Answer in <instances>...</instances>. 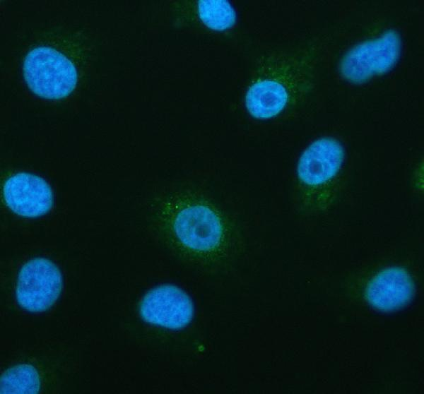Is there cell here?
Returning <instances> with one entry per match:
<instances>
[{"label":"cell","mask_w":424,"mask_h":394,"mask_svg":"<svg viewBox=\"0 0 424 394\" xmlns=\"http://www.w3.org/2000/svg\"><path fill=\"white\" fill-rule=\"evenodd\" d=\"M314 59L302 53L274 54L264 60L248 88L245 105L259 120L276 117L308 88Z\"/></svg>","instance_id":"1"},{"label":"cell","mask_w":424,"mask_h":394,"mask_svg":"<svg viewBox=\"0 0 424 394\" xmlns=\"http://www.w3.org/2000/svg\"><path fill=\"white\" fill-rule=\"evenodd\" d=\"M345 159L341 143L331 137L312 142L300 157L297 178L302 209L324 210L332 202Z\"/></svg>","instance_id":"2"},{"label":"cell","mask_w":424,"mask_h":394,"mask_svg":"<svg viewBox=\"0 0 424 394\" xmlns=\"http://www.w3.org/2000/svg\"><path fill=\"white\" fill-rule=\"evenodd\" d=\"M24 78L37 96L60 99L69 95L77 82L73 63L63 54L49 47L34 48L23 63Z\"/></svg>","instance_id":"3"},{"label":"cell","mask_w":424,"mask_h":394,"mask_svg":"<svg viewBox=\"0 0 424 394\" xmlns=\"http://www.w3.org/2000/svg\"><path fill=\"white\" fill-rule=\"evenodd\" d=\"M401 51L399 34L389 30L362 42L347 52L340 62V73L351 83H363L391 70Z\"/></svg>","instance_id":"4"},{"label":"cell","mask_w":424,"mask_h":394,"mask_svg":"<svg viewBox=\"0 0 424 394\" xmlns=\"http://www.w3.org/2000/svg\"><path fill=\"white\" fill-rule=\"evenodd\" d=\"M172 231L186 248L210 252L222 241L223 226L217 213L200 202H181L172 208Z\"/></svg>","instance_id":"5"},{"label":"cell","mask_w":424,"mask_h":394,"mask_svg":"<svg viewBox=\"0 0 424 394\" xmlns=\"http://www.w3.org/2000/svg\"><path fill=\"white\" fill-rule=\"evenodd\" d=\"M61 287V275L56 265L47 258H33L18 273L16 299L28 311H44L56 302Z\"/></svg>","instance_id":"6"},{"label":"cell","mask_w":424,"mask_h":394,"mask_svg":"<svg viewBox=\"0 0 424 394\" xmlns=\"http://www.w3.org/2000/svg\"><path fill=\"white\" fill-rule=\"evenodd\" d=\"M139 309L146 321L170 329L184 327L194 314L193 304L188 295L169 285L149 291L143 298Z\"/></svg>","instance_id":"7"},{"label":"cell","mask_w":424,"mask_h":394,"mask_svg":"<svg viewBox=\"0 0 424 394\" xmlns=\"http://www.w3.org/2000/svg\"><path fill=\"white\" fill-rule=\"evenodd\" d=\"M3 198L11 210L27 217L46 214L53 203L52 189L45 179L27 172L12 175L5 181Z\"/></svg>","instance_id":"8"},{"label":"cell","mask_w":424,"mask_h":394,"mask_svg":"<svg viewBox=\"0 0 424 394\" xmlns=\"http://www.w3.org/2000/svg\"><path fill=\"white\" fill-rule=\"evenodd\" d=\"M414 294L413 280L406 270L390 267L379 272L369 282L366 297L375 308L384 311L400 309Z\"/></svg>","instance_id":"9"},{"label":"cell","mask_w":424,"mask_h":394,"mask_svg":"<svg viewBox=\"0 0 424 394\" xmlns=\"http://www.w3.org/2000/svg\"><path fill=\"white\" fill-rule=\"evenodd\" d=\"M40 388L39 375L30 365L15 366L1 377V394H34L39 392Z\"/></svg>","instance_id":"10"},{"label":"cell","mask_w":424,"mask_h":394,"mask_svg":"<svg viewBox=\"0 0 424 394\" xmlns=\"http://www.w3.org/2000/svg\"><path fill=\"white\" fill-rule=\"evenodd\" d=\"M196 5L198 19L208 28L223 31L236 21L234 8L227 1H199Z\"/></svg>","instance_id":"11"}]
</instances>
